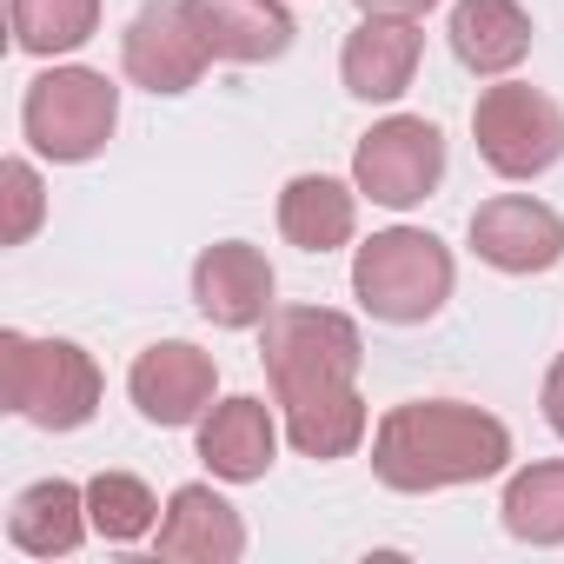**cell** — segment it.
Returning a JSON list of instances; mask_svg holds the SVG:
<instances>
[{"label": "cell", "mask_w": 564, "mask_h": 564, "mask_svg": "<svg viewBox=\"0 0 564 564\" xmlns=\"http://www.w3.org/2000/svg\"><path fill=\"white\" fill-rule=\"evenodd\" d=\"M21 127L34 140L41 160H61V166H80L94 160L113 127H120V87L94 67H54L28 87L21 100Z\"/></svg>", "instance_id": "cell-5"}, {"label": "cell", "mask_w": 564, "mask_h": 564, "mask_svg": "<svg viewBox=\"0 0 564 564\" xmlns=\"http://www.w3.org/2000/svg\"><path fill=\"white\" fill-rule=\"evenodd\" d=\"M471 133H478V160L498 180H538L564 160V107L538 87H485L471 107Z\"/></svg>", "instance_id": "cell-6"}, {"label": "cell", "mask_w": 564, "mask_h": 564, "mask_svg": "<svg viewBox=\"0 0 564 564\" xmlns=\"http://www.w3.org/2000/svg\"><path fill=\"white\" fill-rule=\"evenodd\" d=\"M359 226V206H352V186L326 180V173H300L279 193V232H286L300 252H339Z\"/></svg>", "instance_id": "cell-18"}, {"label": "cell", "mask_w": 564, "mask_h": 564, "mask_svg": "<svg viewBox=\"0 0 564 564\" xmlns=\"http://www.w3.org/2000/svg\"><path fill=\"white\" fill-rule=\"evenodd\" d=\"M438 180H445V133H438L432 120H419V113L379 120V127L359 140V153H352V186H359L372 206H392V213L432 199Z\"/></svg>", "instance_id": "cell-7"}, {"label": "cell", "mask_w": 564, "mask_h": 564, "mask_svg": "<svg viewBox=\"0 0 564 564\" xmlns=\"http://www.w3.org/2000/svg\"><path fill=\"white\" fill-rule=\"evenodd\" d=\"M505 531L524 544H564V458H544L505 485Z\"/></svg>", "instance_id": "cell-19"}, {"label": "cell", "mask_w": 564, "mask_h": 564, "mask_svg": "<svg viewBox=\"0 0 564 564\" xmlns=\"http://www.w3.org/2000/svg\"><path fill=\"white\" fill-rule=\"evenodd\" d=\"M87 491L67 485V478H41L14 498L8 511V538L28 551V557H67L80 538H87Z\"/></svg>", "instance_id": "cell-17"}, {"label": "cell", "mask_w": 564, "mask_h": 564, "mask_svg": "<svg viewBox=\"0 0 564 564\" xmlns=\"http://www.w3.org/2000/svg\"><path fill=\"white\" fill-rule=\"evenodd\" d=\"M438 0H359V14H386V21H419Z\"/></svg>", "instance_id": "cell-24"}, {"label": "cell", "mask_w": 564, "mask_h": 564, "mask_svg": "<svg viewBox=\"0 0 564 564\" xmlns=\"http://www.w3.org/2000/svg\"><path fill=\"white\" fill-rule=\"evenodd\" d=\"M239 551H246L239 511L213 485H180L166 518H160V557H173V564H232Z\"/></svg>", "instance_id": "cell-14"}, {"label": "cell", "mask_w": 564, "mask_h": 564, "mask_svg": "<svg viewBox=\"0 0 564 564\" xmlns=\"http://www.w3.org/2000/svg\"><path fill=\"white\" fill-rule=\"evenodd\" d=\"M419 28L412 21H386V14H366L352 34H346V54H339V74H346V94L352 100H399L419 74Z\"/></svg>", "instance_id": "cell-13"}, {"label": "cell", "mask_w": 564, "mask_h": 564, "mask_svg": "<svg viewBox=\"0 0 564 564\" xmlns=\"http://www.w3.org/2000/svg\"><path fill=\"white\" fill-rule=\"evenodd\" d=\"M352 293L386 326H425L452 300V252L419 226L372 232L352 259Z\"/></svg>", "instance_id": "cell-4"}, {"label": "cell", "mask_w": 564, "mask_h": 564, "mask_svg": "<svg viewBox=\"0 0 564 564\" xmlns=\"http://www.w3.org/2000/svg\"><path fill=\"white\" fill-rule=\"evenodd\" d=\"M0 399L41 432H80L100 412V366L74 339L0 333Z\"/></svg>", "instance_id": "cell-3"}, {"label": "cell", "mask_w": 564, "mask_h": 564, "mask_svg": "<svg viewBox=\"0 0 564 564\" xmlns=\"http://www.w3.org/2000/svg\"><path fill=\"white\" fill-rule=\"evenodd\" d=\"M445 34L471 74H511L531 54V14L518 0H458Z\"/></svg>", "instance_id": "cell-16"}, {"label": "cell", "mask_w": 564, "mask_h": 564, "mask_svg": "<svg viewBox=\"0 0 564 564\" xmlns=\"http://www.w3.org/2000/svg\"><path fill=\"white\" fill-rule=\"evenodd\" d=\"M544 425H551V432L564 438V359H557V366L544 372Z\"/></svg>", "instance_id": "cell-23"}, {"label": "cell", "mask_w": 564, "mask_h": 564, "mask_svg": "<svg viewBox=\"0 0 564 564\" xmlns=\"http://www.w3.org/2000/svg\"><path fill=\"white\" fill-rule=\"evenodd\" d=\"M213 379L219 372H213V359L199 346L166 339V346H153V352L133 359L127 392H133V405H140L147 425H193L213 405Z\"/></svg>", "instance_id": "cell-11"}, {"label": "cell", "mask_w": 564, "mask_h": 564, "mask_svg": "<svg viewBox=\"0 0 564 564\" xmlns=\"http://www.w3.org/2000/svg\"><path fill=\"white\" fill-rule=\"evenodd\" d=\"M193 306L226 326V333H246V326H265L272 319V265L259 246L246 239H219L193 259Z\"/></svg>", "instance_id": "cell-9"}, {"label": "cell", "mask_w": 564, "mask_h": 564, "mask_svg": "<svg viewBox=\"0 0 564 564\" xmlns=\"http://www.w3.org/2000/svg\"><path fill=\"white\" fill-rule=\"evenodd\" d=\"M471 252L498 272H551L564 259V219L544 199L505 193L471 213Z\"/></svg>", "instance_id": "cell-10"}, {"label": "cell", "mask_w": 564, "mask_h": 564, "mask_svg": "<svg viewBox=\"0 0 564 564\" xmlns=\"http://www.w3.org/2000/svg\"><path fill=\"white\" fill-rule=\"evenodd\" d=\"M186 14L206 41L213 61L252 67V61H279L293 47V14L279 0H186Z\"/></svg>", "instance_id": "cell-12"}, {"label": "cell", "mask_w": 564, "mask_h": 564, "mask_svg": "<svg viewBox=\"0 0 564 564\" xmlns=\"http://www.w3.org/2000/svg\"><path fill=\"white\" fill-rule=\"evenodd\" d=\"M87 518H94V531H100L107 544H133V538L153 531L160 505H153V491H147L133 471H100V478L87 485Z\"/></svg>", "instance_id": "cell-21"}, {"label": "cell", "mask_w": 564, "mask_h": 564, "mask_svg": "<svg viewBox=\"0 0 564 564\" xmlns=\"http://www.w3.org/2000/svg\"><path fill=\"white\" fill-rule=\"evenodd\" d=\"M100 28V0H14V47L21 54H74Z\"/></svg>", "instance_id": "cell-20"}, {"label": "cell", "mask_w": 564, "mask_h": 564, "mask_svg": "<svg viewBox=\"0 0 564 564\" xmlns=\"http://www.w3.org/2000/svg\"><path fill=\"white\" fill-rule=\"evenodd\" d=\"M272 399L286 412V438L306 458H346L366 438V399H359V326L333 306H279L259 339Z\"/></svg>", "instance_id": "cell-1"}, {"label": "cell", "mask_w": 564, "mask_h": 564, "mask_svg": "<svg viewBox=\"0 0 564 564\" xmlns=\"http://www.w3.org/2000/svg\"><path fill=\"white\" fill-rule=\"evenodd\" d=\"M272 452H279V425H272V412L259 399H226V405H213V419H199V458L226 485L265 478Z\"/></svg>", "instance_id": "cell-15"}, {"label": "cell", "mask_w": 564, "mask_h": 564, "mask_svg": "<svg viewBox=\"0 0 564 564\" xmlns=\"http://www.w3.org/2000/svg\"><path fill=\"white\" fill-rule=\"evenodd\" d=\"M0 199H8V219H0V239L8 246H28L34 239V226H41V213H47V199H41V173L28 166V160H8L0 166Z\"/></svg>", "instance_id": "cell-22"}, {"label": "cell", "mask_w": 564, "mask_h": 564, "mask_svg": "<svg viewBox=\"0 0 564 564\" xmlns=\"http://www.w3.org/2000/svg\"><path fill=\"white\" fill-rule=\"evenodd\" d=\"M120 61H127V80L147 87V94H186L199 87L206 74V41L186 14V0H147V8L133 14L127 41H120Z\"/></svg>", "instance_id": "cell-8"}, {"label": "cell", "mask_w": 564, "mask_h": 564, "mask_svg": "<svg viewBox=\"0 0 564 564\" xmlns=\"http://www.w3.org/2000/svg\"><path fill=\"white\" fill-rule=\"evenodd\" d=\"M511 432L458 399H412L379 419L372 438V471L392 491H445V485H478L505 471Z\"/></svg>", "instance_id": "cell-2"}]
</instances>
